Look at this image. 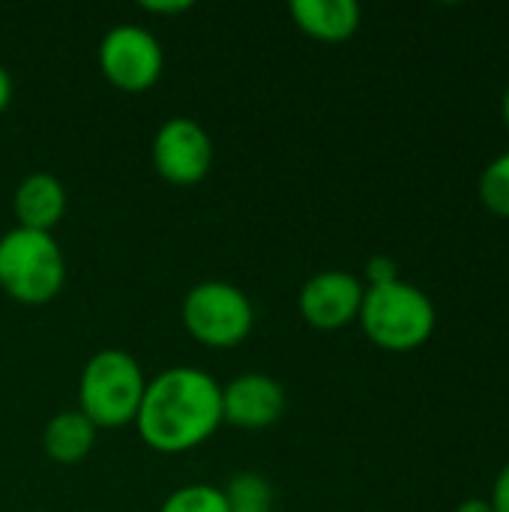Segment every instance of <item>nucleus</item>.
Masks as SVG:
<instances>
[{
	"instance_id": "f257e3e1",
	"label": "nucleus",
	"mask_w": 509,
	"mask_h": 512,
	"mask_svg": "<svg viewBox=\"0 0 509 512\" xmlns=\"http://www.w3.org/2000/svg\"><path fill=\"white\" fill-rule=\"evenodd\" d=\"M138 438L165 456L207 444L222 426V387L195 366H174L147 381L138 417Z\"/></svg>"
},
{
	"instance_id": "f03ea898",
	"label": "nucleus",
	"mask_w": 509,
	"mask_h": 512,
	"mask_svg": "<svg viewBox=\"0 0 509 512\" xmlns=\"http://www.w3.org/2000/svg\"><path fill=\"white\" fill-rule=\"evenodd\" d=\"M360 327L372 345L390 354H408L423 348L438 324L435 303L429 294L405 279L390 285L366 288L360 306Z\"/></svg>"
},
{
	"instance_id": "7ed1b4c3",
	"label": "nucleus",
	"mask_w": 509,
	"mask_h": 512,
	"mask_svg": "<svg viewBox=\"0 0 509 512\" xmlns=\"http://www.w3.org/2000/svg\"><path fill=\"white\" fill-rule=\"evenodd\" d=\"M147 390V378L138 360L120 348L96 351L78 381V411L96 429L132 426Z\"/></svg>"
},
{
	"instance_id": "20e7f679",
	"label": "nucleus",
	"mask_w": 509,
	"mask_h": 512,
	"mask_svg": "<svg viewBox=\"0 0 509 512\" xmlns=\"http://www.w3.org/2000/svg\"><path fill=\"white\" fill-rule=\"evenodd\" d=\"M66 285V258L54 234L12 228L0 237V291L24 306L51 303Z\"/></svg>"
},
{
	"instance_id": "39448f33",
	"label": "nucleus",
	"mask_w": 509,
	"mask_h": 512,
	"mask_svg": "<svg viewBox=\"0 0 509 512\" xmlns=\"http://www.w3.org/2000/svg\"><path fill=\"white\" fill-rule=\"evenodd\" d=\"M186 333L204 348H237L255 327L252 300L231 282H198L180 309Z\"/></svg>"
},
{
	"instance_id": "423d86ee",
	"label": "nucleus",
	"mask_w": 509,
	"mask_h": 512,
	"mask_svg": "<svg viewBox=\"0 0 509 512\" xmlns=\"http://www.w3.org/2000/svg\"><path fill=\"white\" fill-rule=\"evenodd\" d=\"M99 69L120 93H144L162 78L165 54L150 30L123 24L108 30L99 42Z\"/></svg>"
},
{
	"instance_id": "0eeeda50",
	"label": "nucleus",
	"mask_w": 509,
	"mask_h": 512,
	"mask_svg": "<svg viewBox=\"0 0 509 512\" xmlns=\"http://www.w3.org/2000/svg\"><path fill=\"white\" fill-rule=\"evenodd\" d=\"M213 141L192 117H171L153 135L156 174L171 186H195L213 168Z\"/></svg>"
},
{
	"instance_id": "6e6552de",
	"label": "nucleus",
	"mask_w": 509,
	"mask_h": 512,
	"mask_svg": "<svg viewBox=\"0 0 509 512\" xmlns=\"http://www.w3.org/2000/svg\"><path fill=\"white\" fill-rule=\"evenodd\" d=\"M363 294H366V285L360 276L348 270H324L303 282L297 306H300L303 321L312 330L333 333L360 318Z\"/></svg>"
},
{
	"instance_id": "1a4fd4ad",
	"label": "nucleus",
	"mask_w": 509,
	"mask_h": 512,
	"mask_svg": "<svg viewBox=\"0 0 509 512\" xmlns=\"http://www.w3.org/2000/svg\"><path fill=\"white\" fill-rule=\"evenodd\" d=\"M285 408V387L264 372L237 375L222 387V423L234 429L264 432L285 417Z\"/></svg>"
},
{
	"instance_id": "9d476101",
	"label": "nucleus",
	"mask_w": 509,
	"mask_h": 512,
	"mask_svg": "<svg viewBox=\"0 0 509 512\" xmlns=\"http://www.w3.org/2000/svg\"><path fill=\"white\" fill-rule=\"evenodd\" d=\"M12 210H15L18 228L51 234L66 213V189L57 177L45 171L27 174L15 189Z\"/></svg>"
},
{
	"instance_id": "9b49d317",
	"label": "nucleus",
	"mask_w": 509,
	"mask_h": 512,
	"mask_svg": "<svg viewBox=\"0 0 509 512\" xmlns=\"http://www.w3.org/2000/svg\"><path fill=\"white\" fill-rule=\"evenodd\" d=\"M294 24L318 42H348L363 21V9L354 0H294L288 6Z\"/></svg>"
},
{
	"instance_id": "f8f14e48",
	"label": "nucleus",
	"mask_w": 509,
	"mask_h": 512,
	"mask_svg": "<svg viewBox=\"0 0 509 512\" xmlns=\"http://www.w3.org/2000/svg\"><path fill=\"white\" fill-rule=\"evenodd\" d=\"M99 429L81 411H60L42 429V450L57 465H78L96 447Z\"/></svg>"
},
{
	"instance_id": "ddd939ff",
	"label": "nucleus",
	"mask_w": 509,
	"mask_h": 512,
	"mask_svg": "<svg viewBox=\"0 0 509 512\" xmlns=\"http://www.w3.org/2000/svg\"><path fill=\"white\" fill-rule=\"evenodd\" d=\"M222 492L228 498L231 512H270V504H273V489H270L267 477H261L255 471L234 474Z\"/></svg>"
},
{
	"instance_id": "4468645a",
	"label": "nucleus",
	"mask_w": 509,
	"mask_h": 512,
	"mask_svg": "<svg viewBox=\"0 0 509 512\" xmlns=\"http://www.w3.org/2000/svg\"><path fill=\"white\" fill-rule=\"evenodd\" d=\"M159 512H231L228 498L219 486L213 483H189L174 489Z\"/></svg>"
},
{
	"instance_id": "2eb2a0df",
	"label": "nucleus",
	"mask_w": 509,
	"mask_h": 512,
	"mask_svg": "<svg viewBox=\"0 0 509 512\" xmlns=\"http://www.w3.org/2000/svg\"><path fill=\"white\" fill-rule=\"evenodd\" d=\"M480 201L492 216L509 219V150L495 156L483 168V174H480Z\"/></svg>"
},
{
	"instance_id": "dca6fc26",
	"label": "nucleus",
	"mask_w": 509,
	"mask_h": 512,
	"mask_svg": "<svg viewBox=\"0 0 509 512\" xmlns=\"http://www.w3.org/2000/svg\"><path fill=\"white\" fill-rule=\"evenodd\" d=\"M396 279H402L399 276V264L390 258V255H372L369 261H366V288H378V285H390V282H396Z\"/></svg>"
},
{
	"instance_id": "f3484780",
	"label": "nucleus",
	"mask_w": 509,
	"mask_h": 512,
	"mask_svg": "<svg viewBox=\"0 0 509 512\" xmlns=\"http://www.w3.org/2000/svg\"><path fill=\"white\" fill-rule=\"evenodd\" d=\"M489 504H492V510L495 512H509V462L501 468V474H498L495 483H492Z\"/></svg>"
},
{
	"instance_id": "a211bd4d",
	"label": "nucleus",
	"mask_w": 509,
	"mask_h": 512,
	"mask_svg": "<svg viewBox=\"0 0 509 512\" xmlns=\"http://www.w3.org/2000/svg\"><path fill=\"white\" fill-rule=\"evenodd\" d=\"M144 12H159V15H177V12H186L192 9V3H141Z\"/></svg>"
},
{
	"instance_id": "6ab92c4d",
	"label": "nucleus",
	"mask_w": 509,
	"mask_h": 512,
	"mask_svg": "<svg viewBox=\"0 0 509 512\" xmlns=\"http://www.w3.org/2000/svg\"><path fill=\"white\" fill-rule=\"evenodd\" d=\"M12 90H15V87H12V75H9V72H6V66L0 63V114L9 108V102H12Z\"/></svg>"
},
{
	"instance_id": "aec40b11",
	"label": "nucleus",
	"mask_w": 509,
	"mask_h": 512,
	"mask_svg": "<svg viewBox=\"0 0 509 512\" xmlns=\"http://www.w3.org/2000/svg\"><path fill=\"white\" fill-rule=\"evenodd\" d=\"M456 512H495L492 510V504H489V498H468V501H462Z\"/></svg>"
},
{
	"instance_id": "412c9836",
	"label": "nucleus",
	"mask_w": 509,
	"mask_h": 512,
	"mask_svg": "<svg viewBox=\"0 0 509 512\" xmlns=\"http://www.w3.org/2000/svg\"><path fill=\"white\" fill-rule=\"evenodd\" d=\"M501 114H504V123H507L509 129V87L507 93H504V102H501Z\"/></svg>"
}]
</instances>
